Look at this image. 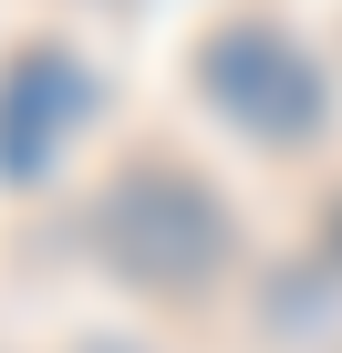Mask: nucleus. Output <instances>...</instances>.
<instances>
[{
	"label": "nucleus",
	"mask_w": 342,
	"mask_h": 353,
	"mask_svg": "<svg viewBox=\"0 0 342 353\" xmlns=\"http://www.w3.org/2000/svg\"><path fill=\"white\" fill-rule=\"evenodd\" d=\"M94 250L135 291H197L228 260V198L197 166H177V156H135V166L104 176V198H94Z\"/></svg>",
	"instance_id": "nucleus-1"
},
{
	"label": "nucleus",
	"mask_w": 342,
	"mask_h": 353,
	"mask_svg": "<svg viewBox=\"0 0 342 353\" xmlns=\"http://www.w3.org/2000/svg\"><path fill=\"white\" fill-rule=\"evenodd\" d=\"M197 94H208L228 125L270 135V145H290V135L321 125V63H311L290 32H270V21L208 32V42H197Z\"/></svg>",
	"instance_id": "nucleus-2"
},
{
	"label": "nucleus",
	"mask_w": 342,
	"mask_h": 353,
	"mask_svg": "<svg viewBox=\"0 0 342 353\" xmlns=\"http://www.w3.org/2000/svg\"><path fill=\"white\" fill-rule=\"evenodd\" d=\"M83 104H94V83H83L73 52H52V42L11 52V73H0V166H11V176H42L63 156V135L83 125Z\"/></svg>",
	"instance_id": "nucleus-3"
},
{
	"label": "nucleus",
	"mask_w": 342,
	"mask_h": 353,
	"mask_svg": "<svg viewBox=\"0 0 342 353\" xmlns=\"http://www.w3.org/2000/svg\"><path fill=\"white\" fill-rule=\"evenodd\" d=\"M73 353H135V343H73Z\"/></svg>",
	"instance_id": "nucleus-4"
}]
</instances>
